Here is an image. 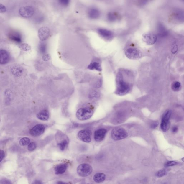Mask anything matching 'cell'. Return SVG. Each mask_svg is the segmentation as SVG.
<instances>
[{
	"label": "cell",
	"instance_id": "cell-22",
	"mask_svg": "<svg viewBox=\"0 0 184 184\" xmlns=\"http://www.w3.org/2000/svg\"><path fill=\"white\" fill-rule=\"evenodd\" d=\"M106 175L102 173H98L95 174L93 177V180L97 183H101L105 180Z\"/></svg>",
	"mask_w": 184,
	"mask_h": 184
},
{
	"label": "cell",
	"instance_id": "cell-41",
	"mask_svg": "<svg viewBox=\"0 0 184 184\" xmlns=\"http://www.w3.org/2000/svg\"><path fill=\"white\" fill-rule=\"evenodd\" d=\"M56 184H68L67 183H65V182H63L59 181L57 182Z\"/></svg>",
	"mask_w": 184,
	"mask_h": 184
},
{
	"label": "cell",
	"instance_id": "cell-15",
	"mask_svg": "<svg viewBox=\"0 0 184 184\" xmlns=\"http://www.w3.org/2000/svg\"><path fill=\"white\" fill-rule=\"evenodd\" d=\"M68 165L67 164H60L55 167V172L56 175H60L63 174L67 170Z\"/></svg>",
	"mask_w": 184,
	"mask_h": 184
},
{
	"label": "cell",
	"instance_id": "cell-32",
	"mask_svg": "<svg viewBox=\"0 0 184 184\" xmlns=\"http://www.w3.org/2000/svg\"><path fill=\"white\" fill-rule=\"evenodd\" d=\"M59 2L61 5L65 6L68 5L70 1L68 0H61V1H59Z\"/></svg>",
	"mask_w": 184,
	"mask_h": 184
},
{
	"label": "cell",
	"instance_id": "cell-12",
	"mask_svg": "<svg viewBox=\"0 0 184 184\" xmlns=\"http://www.w3.org/2000/svg\"><path fill=\"white\" fill-rule=\"evenodd\" d=\"M98 32L99 35L106 40H111L114 37V34L111 31L106 29H99Z\"/></svg>",
	"mask_w": 184,
	"mask_h": 184
},
{
	"label": "cell",
	"instance_id": "cell-11",
	"mask_svg": "<svg viewBox=\"0 0 184 184\" xmlns=\"http://www.w3.org/2000/svg\"><path fill=\"white\" fill-rule=\"evenodd\" d=\"M50 35V29L47 27H42L39 30V37L41 41H44L47 40Z\"/></svg>",
	"mask_w": 184,
	"mask_h": 184
},
{
	"label": "cell",
	"instance_id": "cell-30",
	"mask_svg": "<svg viewBox=\"0 0 184 184\" xmlns=\"http://www.w3.org/2000/svg\"><path fill=\"white\" fill-rule=\"evenodd\" d=\"M36 147H37V145L35 143L32 142L29 144L28 146V149L29 151H32L35 149Z\"/></svg>",
	"mask_w": 184,
	"mask_h": 184
},
{
	"label": "cell",
	"instance_id": "cell-33",
	"mask_svg": "<svg viewBox=\"0 0 184 184\" xmlns=\"http://www.w3.org/2000/svg\"><path fill=\"white\" fill-rule=\"evenodd\" d=\"M177 164V162H175V161H170L167 162L165 164L166 167H170L172 166L176 165Z\"/></svg>",
	"mask_w": 184,
	"mask_h": 184
},
{
	"label": "cell",
	"instance_id": "cell-40",
	"mask_svg": "<svg viewBox=\"0 0 184 184\" xmlns=\"http://www.w3.org/2000/svg\"><path fill=\"white\" fill-rule=\"evenodd\" d=\"M32 184H43L42 182L39 180H36L33 182Z\"/></svg>",
	"mask_w": 184,
	"mask_h": 184
},
{
	"label": "cell",
	"instance_id": "cell-2",
	"mask_svg": "<svg viewBox=\"0 0 184 184\" xmlns=\"http://www.w3.org/2000/svg\"><path fill=\"white\" fill-rule=\"evenodd\" d=\"M93 113V109L90 107H85L79 109L76 113V116L81 121L86 120L90 119Z\"/></svg>",
	"mask_w": 184,
	"mask_h": 184
},
{
	"label": "cell",
	"instance_id": "cell-4",
	"mask_svg": "<svg viewBox=\"0 0 184 184\" xmlns=\"http://www.w3.org/2000/svg\"><path fill=\"white\" fill-rule=\"evenodd\" d=\"M93 172V168L91 165L88 164H83L78 166L77 168V172L80 176H88Z\"/></svg>",
	"mask_w": 184,
	"mask_h": 184
},
{
	"label": "cell",
	"instance_id": "cell-14",
	"mask_svg": "<svg viewBox=\"0 0 184 184\" xmlns=\"http://www.w3.org/2000/svg\"><path fill=\"white\" fill-rule=\"evenodd\" d=\"M9 55L8 52L4 49L0 50V64L4 65L7 63L9 60Z\"/></svg>",
	"mask_w": 184,
	"mask_h": 184
},
{
	"label": "cell",
	"instance_id": "cell-26",
	"mask_svg": "<svg viewBox=\"0 0 184 184\" xmlns=\"http://www.w3.org/2000/svg\"><path fill=\"white\" fill-rule=\"evenodd\" d=\"M30 139L27 137H24L22 138L19 141V144L20 145L22 146H24L27 145H29V144L30 143Z\"/></svg>",
	"mask_w": 184,
	"mask_h": 184
},
{
	"label": "cell",
	"instance_id": "cell-9",
	"mask_svg": "<svg viewBox=\"0 0 184 184\" xmlns=\"http://www.w3.org/2000/svg\"><path fill=\"white\" fill-rule=\"evenodd\" d=\"M92 133L89 130H83L79 132L78 136L80 139L84 142L89 143L91 142Z\"/></svg>",
	"mask_w": 184,
	"mask_h": 184
},
{
	"label": "cell",
	"instance_id": "cell-16",
	"mask_svg": "<svg viewBox=\"0 0 184 184\" xmlns=\"http://www.w3.org/2000/svg\"><path fill=\"white\" fill-rule=\"evenodd\" d=\"M88 17L92 19H98L100 15V12L98 9L95 8H92L88 12Z\"/></svg>",
	"mask_w": 184,
	"mask_h": 184
},
{
	"label": "cell",
	"instance_id": "cell-38",
	"mask_svg": "<svg viewBox=\"0 0 184 184\" xmlns=\"http://www.w3.org/2000/svg\"><path fill=\"white\" fill-rule=\"evenodd\" d=\"M178 128L176 126H174L172 129V131L173 133H176L178 131Z\"/></svg>",
	"mask_w": 184,
	"mask_h": 184
},
{
	"label": "cell",
	"instance_id": "cell-27",
	"mask_svg": "<svg viewBox=\"0 0 184 184\" xmlns=\"http://www.w3.org/2000/svg\"><path fill=\"white\" fill-rule=\"evenodd\" d=\"M19 47L21 50L27 51L31 50V47L29 44L26 43H22L19 45Z\"/></svg>",
	"mask_w": 184,
	"mask_h": 184
},
{
	"label": "cell",
	"instance_id": "cell-8",
	"mask_svg": "<svg viewBox=\"0 0 184 184\" xmlns=\"http://www.w3.org/2000/svg\"><path fill=\"white\" fill-rule=\"evenodd\" d=\"M45 126L42 124H38L34 126L29 131V134L34 137L42 135L45 131Z\"/></svg>",
	"mask_w": 184,
	"mask_h": 184
},
{
	"label": "cell",
	"instance_id": "cell-24",
	"mask_svg": "<svg viewBox=\"0 0 184 184\" xmlns=\"http://www.w3.org/2000/svg\"><path fill=\"white\" fill-rule=\"evenodd\" d=\"M39 49L41 53L45 54L47 50V44L44 42H41L39 46Z\"/></svg>",
	"mask_w": 184,
	"mask_h": 184
},
{
	"label": "cell",
	"instance_id": "cell-18",
	"mask_svg": "<svg viewBox=\"0 0 184 184\" xmlns=\"http://www.w3.org/2000/svg\"><path fill=\"white\" fill-rule=\"evenodd\" d=\"M11 71L15 76L19 77L22 75L24 70L22 67L16 65L12 67Z\"/></svg>",
	"mask_w": 184,
	"mask_h": 184
},
{
	"label": "cell",
	"instance_id": "cell-28",
	"mask_svg": "<svg viewBox=\"0 0 184 184\" xmlns=\"http://www.w3.org/2000/svg\"><path fill=\"white\" fill-rule=\"evenodd\" d=\"M117 17L116 14L114 13L110 12L108 14V20L111 21H115L117 19Z\"/></svg>",
	"mask_w": 184,
	"mask_h": 184
},
{
	"label": "cell",
	"instance_id": "cell-23",
	"mask_svg": "<svg viewBox=\"0 0 184 184\" xmlns=\"http://www.w3.org/2000/svg\"><path fill=\"white\" fill-rule=\"evenodd\" d=\"M9 38L11 40L17 42H21V39L20 36L17 33H12L10 34Z\"/></svg>",
	"mask_w": 184,
	"mask_h": 184
},
{
	"label": "cell",
	"instance_id": "cell-36",
	"mask_svg": "<svg viewBox=\"0 0 184 184\" xmlns=\"http://www.w3.org/2000/svg\"><path fill=\"white\" fill-rule=\"evenodd\" d=\"M5 157V152L4 151L0 150V162L4 159Z\"/></svg>",
	"mask_w": 184,
	"mask_h": 184
},
{
	"label": "cell",
	"instance_id": "cell-21",
	"mask_svg": "<svg viewBox=\"0 0 184 184\" xmlns=\"http://www.w3.org/2000/svg\"><path fill=\"white\" fill-rule=\"evenodd\" d=\"M172 17L177 21H181L183 19V12L180 10L174 11L172 13Z\"/></svg>",
	"mask_w": 184,
	"mask_h": 184
},
{
	"label": "cell",
	"instance_id": "cell-20",
	"mask_svg": "<svg viewBox=\"0 0 184 184\" xmlns=\"http://www.w3.org/2000/svg\"><path fill=\"white\" fill-rule=\"evenodd\" d=\"M88 68L90 70H96L98 71H101L102 70L101 64L96 62H93L90 63L88 65Z\"/></svg>",
	"mask_w": 184,
	"mask_h": 184
},
{
	"label": "cell",
	"instance_id": "cell-29",
	"mask_svg": "<svg viewBox=\"0 0 184 184\" xmlns=\"http://www.w3.org/2000/svg\"><path fill=\"white\" fill-rule=\"evenodd\" d=\"M68 144V141L66 139L62 141L58 144V146L61 150L63 151L65 149V147H67Z\"/></svg>",
	"mask_w": 184,
	"mask_h": 184
},
{
	"label": "cell",
	"instance_id": "cell-1",
	"mask_svg": "<svg viewBox=\"0 0 184 184\" xmlns=\"http://www.w3.org/2000/svg\"><path fill=\"white\" fill-rule=\"evenodd\" d=\"M127 70H121L118 72L116 77V94L124 95L129 91L130 86L129 84L126 81V77Z\"/></svg>",
	"mask_w": 184,
	"mask_h": 184
},
{
	"label": "cell",
	"instance_id": "cell-25",
	"mask_svg": "<svg viewBox=\"0 0 184 184\" xmlns=\"http://www.w3.org/2000/svg\"><path fill=\"white\" fill-rule=\"evenodd\" d=\"M181 88V84L178 81L174 82L172 85V88L174 91H179Z\"/></svg>",
	"mask_w": 184,
	"mask_h": 184
},
{
	"label": "cell",
	"instance_id": "cell-39",
	"mask_svg": "<svg viewBox=\"0 0 184 184\" xmlns=\"http://www.w3.org/2000/svg\"><path fill=\"white\" fill-rule=\"evenodd\" d=\"M177 46H175H175H174L173 48H172V53H175V52H177Z\"/></svg>",
	"mask_w": 184,
	"mask_h": 184
},
{
	"label": "cell",
	"instance_id": "cell-17",
	"mask_svg": "<svg viewBox=\"0 0 184 184\" xmlns=\"http://www.w3.org/2000/svg\"><path fill=\"white\" fill-rule=\"evenodd\" d=\"M49 112L47 110H44L41 111L37 115V117L39 119L42 121H47L49 119Z\"/></svg>",
	"mask_w": 184,
	"mask_h": 184
},
{
	"label": "cell",
	"instance_id": "cell-31",
	"mask_svg": "<svg viewBox=\"0 0 184 184\" xmlns=\"http://www.w3.org/2000/svg\"><path fill=\"white\" fill-rule=\"evenodd\" d=\"M166 172L165 170H159L157 173V176L158 177H161L164 176L165 175Z\"/></svg>",
	"mask_w": 184,
	"mask_h": 184
},
{
	"label": "cell",
	"instance_id": "cell-5",
	"mask_svg": "<svg viewBox=\"0 0 184 184\" xmlns=\"http://www.w3.org/2000/svg\"><path fill=\"white\" fill-rule=\"evenodd\" d=\"M172 114V111H167L164 113L162 116L161 124V129L164 132L168 130L170 127V120Z\"/></svg>",
	"mask_w": 184,
	"mask_h": 184
},
{
	"label": "cell",
	"instance_id": "cell-10",
	"mask_svg": "<svg viewBox=\"0 0 184 184\" xmlns=\"http://www.w3.org/2000/svg\"><path fill=\"white\" fill-rule=\"evenodd\" d=\"M157 39V35L154 34L147 33L143 35V40L148 45H152L155 44Z\"/></svg>",
	"mask_w": 184,
	"mask_h": 184
},
{
	"label": "cell",
	"instance_id": "cell-7",
	"mask_svg": "<svg viewBox=\"0 0 184 184\" xmlns=\"http://www.w3.org/2000/svg\"><path fill=\"white\" fill-rule=\"evenodd\" d=\"M19 12V14L22 17L29 18L33 15L34 10L32 6H24L20 8Z\"/></svg>",
	"mask_w": 184,
	"mask_h": 184
},
{
	"label": "cell",
	"instance_id": "cell-13",
	"mask_svg": "<svg viewBox=\"0 0 184 184\" xmlns=\"http://www.w3.org/2000/svg\"><path fill=\"white\" fill-rule=\"evenodd\" d=\"M106 130L104 129H98L95 131L94 135L95 140L97 142L103 141L106 136Z\"/></svg>",
	"mask_w": 184,
	"mask_h": 184
},
{
	"label": "cell",
	"instance_id": "cell-34",
	"mask_svg": "<svg viewBox=\"0 0 184 184\" xmlns=\"http://www.w3.org/2000/svg\"><path fill=\"white\" fill-rule=\"evenodd\" d=\"M6 11V8L4 5L0 3V13H4Z\"/></svg>",
	"mask_w": 184,
	"mask_h": 184
},
{
	"label": "cell",
	"instance_id": "cell-19",
	"mask_svg": "<svg viewBox=\"0 0 184 184\" xmlns=\"http://www.w3.org/2000/svg\"><path fill=\"white\" fill-rule=\"evenodd\" d=\"M158 34L159 37H165L167 35L168 32L163 24H158L157 26Z\"/></svg>",
	"mask_w": 184,
	"mask_h": 184
},
{
	"label": "cell",
	"instance_id": "cell-42",
	"mask_svg": "<svg viewBox=\"0 0 184 184\" xmlns=\"http://www.w3.org/2000/svg\"><path fill=\"white\" fill-rule=\"evenodd\" d=\"M0 123H1V118H0Z\"/></svg>",
	"mask_w": 184,
	"mask_h": 184
},
{
	"label": "cell",
	"instance_id": "cell-6",
	"mask_svg": "<svg viewBox=\"0 0 184 184\" xmlns=\"http://www.w3.org/2000/svg\"><path fill=\"white\" fill-rule=\"evenodd\" d=\"M126 55L128 58L137 60L142 56V52L139 49L134 48L128 49L126 52Z\"/></svg>",
	"mask_w": 184,
	"mask_h": 184
},
{
	"label": "cell",
	"instance_id": "cell-3",
	"mask_svg": "<svg viewBox=\"0 0 184 184\" xmlns=\"http://www.w3.org/2000/svg\"><path fill=\"white\" fill-rule=\"evenodd\" d=\"M128 134L124 129L121 128H115L111 132V137L115 140H120L127 137Z\"/></svg>",
	"mask_w": 184,
	"mask_h": 184
},
{
	"label": "cell",
	"instance_id": "cell-35",
	"mask_svg": "<svg viewBox=\"0 0 184 184\" xmlns=\"http://www.w3.org/2000/svg\"><path fill=\"white\" fill-rule=\"evenodd\" d=\"M50 58V55H48V54H44V55L42 56V59L44 61H47Z\"/></svg>",
	"mask_w": 184,
	"mask_h": 184
},
{
	"label": "cell",
	"instance_id": "cell-37",
	"mask_svg": "<svg viewBox=\"0 0 184 184\" xmlns=\"http://www.w3.org/2000/svg\"><path fill=\"white\" fill-rule=\"evenodd\" d=\"M1 184H12L11 181L6 179H3L0 181Z\"/></svg>",
	"mask_w": 184,
	"mask_h": 184
}]
</instances>
